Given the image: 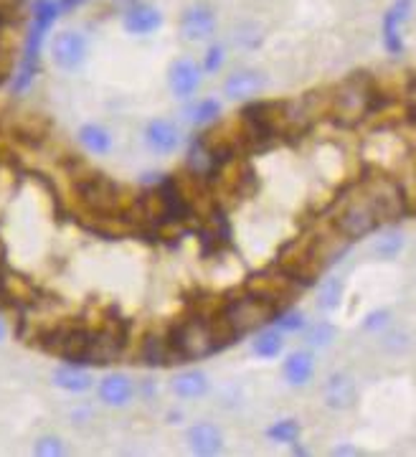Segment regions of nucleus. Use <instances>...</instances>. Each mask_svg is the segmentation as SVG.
<instances>
[{
    "label": "nucleus",
    "instance_id": "f257e3e1",
    "mask_svg": "<svg viewBox=\"0 0 416 457\" xmlns=\"http://www.w3.org/2000/svg\"><path fill=\"white\" fill-rule=\"evenodd\" d=\"M171 341L176 345L180 361H198L213 356L234 338L226 333L219 320H208L204 315H191L171 330Z\"/></svg>",
    "mask_w": 416,
    "mask_h": 457
},
{
    "label": "nucleus",
    "instance_id": "f03ea898",
    "mask_svg": "<svg viewBox=\"0 0 416 457\" xmlns=\"http://www.w3.org/2000/svg\"><path fill=\"white\" fill-rule=\"evenodd\" d=\"M379 104V92L369 74H353L337 87L330 97V114L337 125L355 128L369 117Z\"/></svg>",
    "mask_w": 416,
    "mask_h": 457
},
{
    "label": "nucleus",
    "instance_id": "7ed1b4c3",
    "mask_svg": "<svg viewBox=\"0 0 416 457\" xmlns=\"http://www.w3.org/2000/svg\"><path fill=\"white\" fill-rule=\"evenodd\" d=\"M277 308L267 297L256 293L239 295V297H231L226 300V305L219 312V323L224 326V330L231 336V338H239V336H246L256 328H264L267 323H272L274 315H277Z\"/></svg>",
    "mask_w": 416,
    "mask_h": 457
},
{
    "label": "nucleus",
    "instance_id": "20e7f679",
    "mask_svg": "<svg viewBox=\"0 0 416 457\" xmlns=\"http://www.w3.org/2000/svg\"><path fill=\"white\" fill-rule=\"evenodd\" d=\"M59 13H62L59 0H36V3H33L31 33H29L26 49H23L21 69H18V74L13 77V89H16V92H26V89L31 87L33 77H36V69H38L41 44H44V38H46L48 29L56 23Z\"/></svg>",
    "mask_w": 416,
    "mask_h": 457
},
{
    "label": "nucleus",
    "instance_id": "39448f33",
    "mask_svg": "<svg viewBox=\"0 0 416 457\" xmlns=\"http://www.w3.org/2000/svg\"><path fill=\"white\" fill-rule=\"evenodd\" d=\"M379 216L370 206L369 196L363 194V188L358 194H348L340 204L336 206V213H333V227L343 237V239H363L369 237L373 228L379 227Z\"/></svg>",
    "mask_w": 416,
    "mask_h": 457
},
{
    "label": "nucleus",
    "instance_id": "423d86ee",
    "mask_svg": "<svg viewBox=\"0 0 416 457\" xmlns=\"http://www.w3.org/2000/svg\"><path fill=\"white\" fill-rule=\"evenodd\" d=\"M74 191L79 196L81 206L96 219H110L120 209V188L117 183L102 173H81L74 176Z\"/></svg>",
    "mask_w": 416,
    "mask_h": 457
},
{
    "label": "nucleus",
    "instance_id": "0eeeda50",
    "mask_svg": "<svg viewBox=\"0 0 416 457\" xmlns=\"http://www.w3.org/2000/svg\"><path fill=\"white\" fill-rule=\"evenodd\" d=\"M363 194L369 196L379 221H399L406 213V198L396 180L386 179V176L369 179L363 183Z\"/></svg>",
    "mask_w": 416,
    "mask_h": 457
},
{
    "label": "nucleus",
    "instance_id": "6e6552de",
    "mask_svg": "<svg viewBox=\"0 0 416 457\" xmlns=\"http://www.w3.org/2000/svg\"><path fill=\"white\" fill-rule=\"evenodd\" d=\"M125 345H128V326L122 320H107L102 328L92 330V341H89L84 363L107 366L122 356Z\"/></svg>",
    "mask_w": 416,
    "mask_h": 457
},
{
    "label": "nucleus",
    "instance_id": "1a4fd4ad",
    "mask_svg": "<svg viewBox=\"0 0 416 457\" xmlns=\"http://www.w3.org/2000/svg\"><path fill=\"white\" fill-rule=\"evenodd\" d=\"M216 33V13L206 3L188 5L180 13V36L191 44H204Z\"/></svg>",
    "mask_w": 416,
    "mask_h": 457
},
{
    "label": "nucleus",
    "instance_id": "9d476101",
    "mask_svg": "<svg viewBox=\"0 0 416 457\" xmlns=\"http://www.w3.org/2000/svg\"><path fill=\"white\" fill-rule=\"evenodd\" d=\"M51 59L64 71L79 69L84 64V59H87V38L77 31H62L59 36H54Z\"/></svg>",
    "mask_w": 416,
    "mask_h": 457
},
{
    "label": "nucleus",
    "instance_id": "9b49d317",
    "mask_svg": "<svg viewBox=\"0 0 416 457\" xmlns=\"http://www.w3.org/2000/svg\"><path fill=\"white\" fill-rule=\"evenodd\" d=\"M186 165H188V170H191L193 179L208 180L219 173V168L224 165V161L219 158V153H216L213 143L208 140V135H204V137L193 140L191 150H188V161H186Z\"/></svg>",
    "mask_w": 416,
    "mask_h": 457
},
{
    "label": "nucleus",
    "instance_id": "f8f14e48",
    "mask_svg": "<svg viewBox=\"0 0 416 457\" xmlns=\"http://www.w3.org/2000/svg\"><path fill=\"white\" fill-rule=\"evenodd\" d=\"M201 74H204V66H198L188 56H180L171 64V71H168L171 92L178 99L193 97L198 92V87H201Z\"/></svg>",
    "mask_w": 416,
    "mask_h": 457
},
{
    "label": "nucleus",
    "instance_id": "ddd939ff",
    "mask_svg": "<svg viewBox=\"0 0 416 457\" xmlns=\"http://www.w3.org/2000/svg\"><path fill=\"white\" fill-rule=\"evenodd\" d=\"M325 404L333 409V411H348V409L355 407L358 402V386H355V378L351 374H337L328 376L325 381Z\"/></svg>",
    "mask_w": 416,
    "mask_h": 457
},
{
    "label": "nucleus",
    "instance_id": "4468645a",
    "mask_svg": "<svg viewBox=\"0 0 416 457\" xmlns=\"http://www.w3.org/2000/svg\"><path fill=\"white\" fill-rule=\"evenodd\" d=\"M264 74L256 69H239L234 74H229L224 82V97L231 102H246V99L256 97L264 89Z\"/></svg>",
    "mask_w": 416,
    "mask_h": 457
},
{
    "label": "nucleus",
    "instance_id": "2eb2a0df",
    "mask_svg": "<svg viewBox=\"0 0 416 457\" xmlns=\"http://www.w3.org/2000/svg\"><path fill=\"white\" fill-rule=\"evenodd\" d=\"M122 26L132 36H147V33H155L161 29L162 16L158 8H153L147 3H132L122 16Z\"/></svg>",
    "mask_w": 416,
    "mask_h": 457
},
{
    "label": "nucleus",
    "instance_id": "dca6fc26",
    "mask_svg": "<svg viewBox=\"0 0 416 457\" xmlns=\"http://www.w3.org/2000/svg\"><path fill=\"white\" fill-rule=\"evenodd\" d=\"M145 140H147L150 150H155V153H161V155H171V153H176L178 145H180V128H178L176 122H171V120L158 117V120H153V122L147 125Z\"/></svg>",
    "mask_w": 416,
    "mask_h": 457
},
{
    "label": "nucleus",
    "instance_id": "f3484780",
    "mask_svg": "<svg viewBox=\"0 0 416 457\" xmlns=\"http://www.w3.org/2000/svg\"><path fill=\"white\" fill-rule=\"evenodd\" d=\"M188 447L196 455H216L224 447V435L211 422H198L188 429Z\"/></svg>",
    "mask_w": 416,
    "mask_h": 457
},
{
    "label": "nucleus",
    "instance_id": "a211bd4d",
    "mask_svg": "<svg viewBox=\"0 0 416 457\" xmlns=\"http://www.w3.org/2000/svg\"><path fill=\"white\" fill-rule=\"evenodd\" d=\"M143 361L147 366H173V363H183L180 356H178L176 345L171 341V336L168 338H162V336H147L143 341Z\"/></svg>",
    "mask_w": 416,
    "mask_h": 457
},
{
    "label": "nucleus",
    "instance_id": "6ab92c4d",
    "mask_svg": "<svg viewBox=\"0 0 416 457\" xmlns=\"http://www.w3.org/2000/svg\"><path fill=\"white\" fill-rule=\"evenodd\" d=\"M409 16V0H399L384 18V44L391 54H401L404 51V21Z\"/></svg>",
    "mask_w": 416,
    "mask_h": 457
},
{
    "label": "nucleus",
    "instance_id": "aec40b11",
    "mask_svg": "<svg viewBox=\"0 0 416 457\" xmlns=\"http://www.w3.org/2000/svg\"><path fill=\"white\" fill-rule=\"evenodd\" d=\"M282 374H285L287 384H292V386H304L315 376V359H312V353L310 351L289 353L285 366H282Z\"/></svg>",
    "mask_w": 416,
    "mask_h": 457
},
{
    "label": "nucleus",
    "instance_id": "412c9836",
    "mask_svg": "<svg viewBox=\"0 0 416 457\" xmlns=\"http://www.w3.org/2000/svg\"><path fill=\"white\" fill-rule=\"evenodd\" d=\"M132 381H129L125 374H112L107 376L102 384H99V396H102V402L104 404H110V407H125L129 399H132Z\"/></svg>",
    "mask_w": 416,
    "mask_h": 457
},
{
    "label": "nucleus",
    "instance_id": "4be33fe9",
    "mask_svg": "<svg viewBox=\"0 0 416 457\" xmlns=\"http://www.w3.org/2000/svg\"><path fill=\"white\" fill-rule=\"evenodd\" d=\"M173 392L180 399H201L208 394V376L198 369H188L173 378Z\"/></svg>",
    "mask_w": 416,
    "mask_h": 457
},
{
    "label": "nucleus",
    "instance_id": "5701e85b",
    "mask_svg": "<svg viewBox=\"0 0 416 457\" xmlns=\"http://www.w3.org/2000/svg\"><path fill=\"white\" fill-rule=\"evenodd\" d=\"M54 384L59 389H64V392L81 394L92 386V374L79 369V366H74V363H69V366H62V369L54 371Z\"/></svg>",
    "mask_w": 416,
    "mask_h": 457
},
{
    "label": "nucleus",
    "instance_id": "b1692460",
    "mask_svg": "<svg viewBox=\"0 0 416 457\" xmlns=\"http://www.w3.org/2000/svg\"><path fill=\"white\" fill-rule=\"evenodd\" d=\"M79 140L81 145L87 147L89 153H95V155H104V153L112 150V137L102 125H84L79 130Z\"/></svg>",
    "mask_w": 416,
    "mask_h": 457
},
{
    "label": "nucleus",
    "instance_id": "393cba45",
    "mask_svg": "<svg viewBox=\"0 0 416 457\" xmlns=\"http://www.w3.org/2000/svg\"><path fill=\"white\" fill-rule=\"evenodd\" d=\"M285 348V338H282V330L279 328H270V330H262L254 341V353L259 359H277Z\"/></svg>",
    "mask_w": 416,
    "mask_h": 457
},
{
    "label": "nucleus",
    "instance_id": "a878e982",
    "mask_svg": "<svg viewBox=\"0 0 416 457\" xmlns=\"http://www.w3.org/2000/svg\"><path fill=\"white\" fill-rule=\"evenodd\" d=\"M340 300H343V279L328 278L320 285V290H318V305H320V311L325 312L337 311Z\"/></svg>",
    "mask_w": 416,
    "mask_h": 457
},
{
    "label": "nucleus",
    "instance_id": "bb28decb",
    "mask_svg": "<svg viewBox=\"0 0 416 457\" xmlns=\"http://www.w3.org/2000/svg\"><path fill=\"white\" fill-rule=\"evenodd\" d=\"M404 245H406V239H404L401 231H384V234L376 239L373 252H376V257H381V260H394V257H399L401 252H404Z\"/></svg>",
    "mask_w": 416,
    "mask_h": 457
},
{
    "label": "nucleus",
    "instance_id": "cd10ccee",
    "mask_svg": "<svg viewBox=\"0 0 416 457\" xmlns=\"http://www.w3.org/2000/svg\"><path fill=\"white\" fill-rule=\"evenodd\" d=\"M219 112H221V107H219L216 99H201V102H196L191 110H188V120H191L196 128H204L208 122H213L219 117Z\"/></svg>",
    "mask_w": 416,
    "mask_h": 457
},
{
    "label": "nucleus",
    "instance_id": "c85d7f7f",
    "mask_svg": "<svg viewBox=\"0 0 416 457\" xmlns=\"http://www.w3.org/2000/svg\"><path fill=\"white\" fill-rule=\"evenodd\" d=\"M267 437L272 442H282V445H292V442L300 437V425L295 420H282L267 429Z\"/></svg>",
    "mask_w": 416,
    "mask_h": 457
},
{
    "label": "nucleus",
    "instance_id": "c756f323",
    "mask_svg": "<svg viewBox=\"0 0 416 457\" xmlns=\"http://www.w3.org/2000/svg\"><path fill=\"white\" fill-rule=\"evenodd\" d=\"M274 328H279L282 333H297L304 328V315L300 311H282L274 315Z\"/></svg>",
    "mask_w": 416,
    "mask_h": 457
},
{
    "label": "nucleus",
    "instance_id": "7c9ffc66",
    "mask_svg": "<svg viewBox=\"0 0 416 457\" xmlns=\"http://www.w3.org/2000/svg\"><path fill=\"white\" fill-rule=\"evenodd\" d=\"M234 44H239L241 49H256L262 44V29L256 23H244L234 33Z\"/></svg>",
    "mask_w": 416,
    "mask_h": 457
},
{
    "label": "nucleus",
    "instance_id": "2f4dec72",
    "mask_svg": "<svg viewBox=\"0 0 416 457\" xmlns=\"http://www.w3.org/2000/svg\"><path fill=\"white\" fill-rule=\"evenodd\" d=\"M333 341H336V328L330 326V323H318V326H312L307 330V343L312 348H328Z\"/></svg>",
    "mask_w": 416,
    "mask_h": 457
},
{
    "label": "nucleus",
    "instance_id": "473e14b6",
    "mask_svg": "<svg viewBox=\"0 0 416 457\" xmlns=\"http://www.w3.org/2000/svg\"><path fill=\"white\" fill-rule=\"evenodd\" d=\"M226 62V51L221 44H211L206 51V56H204V71H208V74H216L221 66H224Z\"/></svg>",
    "mask_w": 416,
    "mask_h": 457
},
{
    "label": "nucleus",
    "instance_id": "72a5a7b5",
    "mask_svg": "<svg viewBox=\"0 0 416 457\" xmlns=\"http://www.w3.org/2000/svg\"><path fill=\"white\" fill-rule=\"evenodd\" d=\"M33 453L41 457H59V455H64L66 450L59 437H41V440L36 442Z\"/></svg>",
    "mask_w": 416,
    "mask_h": 457
},
{
    "label": "nucleus",
    "instance_id": "f704fd0d",
    "mask_svg": "<svg viewBox=\"0 0 416 457\" xmlns=\"http://www.w3.org/2000/svg\"><path fill=\"white\" fill-rule=\"evenodd\" d=\"M388 311H379V312H370L369 318H366V323H363V328L366 330H376V328H384L386 323H388Z\"/></svg>",
    "mask_w": 416,
    "mask_h": 457
},
{
    "label": "nucleus",
    "instance_id": "c9c22d12",
    "mask_svg": "<svg viewBox=\"0 0 416 457\" xmlns=\"http://www.w3.org/2000/svg\"><path fill=\"white\" fill-rule=\"evenodd\" d=\"M406 112H409V120L416 122V77L406 87Z\"/></svg>",
    "mask_w": 416,
    "mask_h": 457
},
{
    "label": "nucleus",
    "instance_id": "e433bc0d",
    "mask_svg": "<svg viewBox=\"0 0 416 457\" xmlns=\"http://www.w3.org/2000/svg\"><path fill=\"white\" fill-rule=\"evenodd\" d=\"M84 3H87V0H59V8H62V13H69V11L79 8Z\"/></svg>",
    "mask_w": 416,
    "mask_h": 457
},
{
    "label": "nucleus",
    "instance_id": "4c0bfd02",
    "mask_svg": "<svg viewBox=\"0 0 416 457\" xmlns=\"http://www.w3.org/2000/svg\"><path fill=\"white\" fill-rule=\"evenodd\" d=\"M361 450H355V447H336L333 450V455H358Z\"/></svg>",
    "mask_w": 416,
    "mask_h": 457
},
{
    "label": "nucleus",
    "instance_id": "58836bf2",
    "mask_svg": "<svg viewBox=\"0 0 416 457\" xmlns=\"http://www.w3.org/2000/svg\"><path fill=\"white\" fill-rule=\"evenodd\" d=\"M5 338V326H3V320H0V341Z\"/></svg>",
    "mask_w": 416,
    "mask_h": 457
},
{
    "label": "nucleus",
    "instance_id": "ea45409f",
    "mask_svg": "<svg viewBox=\"0 0 416 457\" xmlns=\"http://www.w3.org/2000/svg\"><path fill=\"white\" fill-rule=\"evenodd\" d=\"M0 79H3V71H0Z\"/></svg>",
    "mask_w": 416,
    "mask_h": 457
}]
</instances>
